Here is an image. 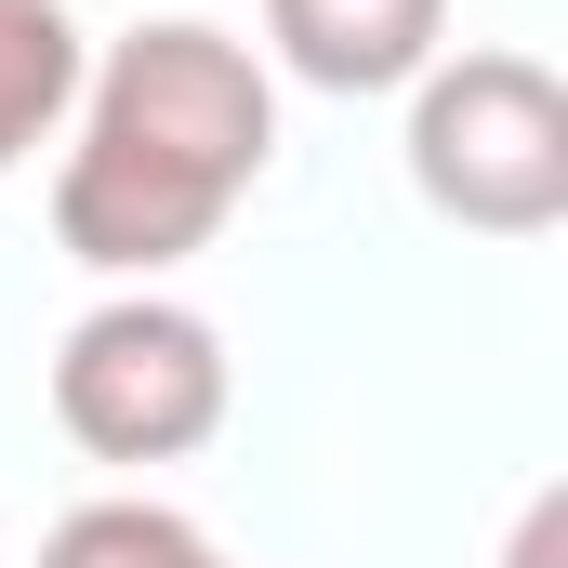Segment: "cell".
<instances>
[{
	"instance_id": "obj_4",
	"label": "cell",
	"mask_w": 568,
	"mask_h": 568,
	"mask_svg": "<svg viewBox=\"0 0 568 568\" xmlns=\"http://www.w3.org/2000/svg\"><path fill=\"white\" fill-rule=\"evenodd\" d=\"M436 27H449V0H265V40L317 93H397V80H424Z\"/></svg>"
},
{
	"instance_id": "obj_6",
	"label": "cell",
	"mask_w": 568,
	"mask_h": 568,
	"mask_svg": "<svg viewBox=\"0 0 568 568\" xmlns=\"http://www.w3.org/2000/svg\"><path fill=\"white\" fill-rule=\"evenodd\" d=\"M185 556H212L172 503H80L53 542H40V568H185Z\"/></svg>"
},
{
	"instance_id": "obj_2",
	"label": "cell",
	"mask_w": 568,
	"mask_h": 568,
	"mask_svg": "<svg viewBox=\"0 0 568 568\" xmlns=\"http://www.w3.org/2000/svg\"><path fill=\"white\" fill-rule=\"evenodd\" d=\"M410 185L476 239L568 225V80L542 53H436L410 80Z\"/></svg>"
},
{
	"instance_id": "obj_1",
	"label": "cell",
	"mask_w": 568,
	"mask_h": 568,
	"mask_svg": "<svg viewBox=\"0 0 568 568\" xmlns=\"http://www.w3.org/2000/svg\"><path fill=\"white\" fill-rule=\"evenodd\" d=\"M265 145H278V93L252 40L159 13L133 40H106V67H80V145L53 172V239L93 278H159L252 199Z\"/></svg>"
},
{
	"instance_id": "obj_5",
	"label": "cell",
	"mask_w": 568,
	"mask_h": 568,
	"mask_svg": "<svg viewBox=\"0 0 568 568\" xmlns=\"http://www.w3.org/2000/svg\"><path fill=\"white\" fill-rule=\"evenodd\" d=\"M80 27H67V0H0V172L27 159V145H53V120L80 106Z\"/></svg>"
},
{
	"instance_id": "obj_7",
	"label": "cell",
	"mask_w": 568,
	"mask_h": 568,
	"mask_svg": "<svg viewBox=\"0 0 568 568\" xmlns=\"http://www.w3.org/2000/svg\"><path fill=\"white\" fill-rule=\"evenodd\" d=\"M185 568H225V556H185Z\"/></svg>"
},
{
	"instance_id": "obj_3",
	"label": "cell",
	"mask_w": 568,
	"mask_h": 568,
	"mask_svg": "<svg viewBox=\"0 0 568 568\" xmlns=\"http://www.w3.org/2000/svg\"><path fill=\"white\" fill-rule=\"evenodd\" d=\"M53 424L93 463H185L225 424V331L172 291H120L53 344Z\"/></svg>"
}]
</instances>
